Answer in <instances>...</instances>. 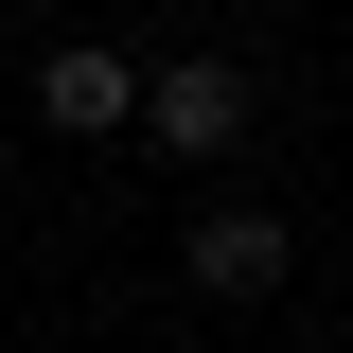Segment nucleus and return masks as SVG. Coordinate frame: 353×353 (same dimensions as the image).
I'll return each mask as SVG.
<instances>
[{
    "mask_svg": "<svg viewBox=\"0 0 353 353\" xmlns=\"http://www.w3.org/2000/svg\"><path fill=\"white\" fill-rule=\"evenodd\" d=\"M141 141H159V159H230V141H248V71H212V53L141 71Z\"/></svg>",
    "mask_w": 353,
    "mask_h": 353,
    "instance_id": "nucleus-1",
    "label": "nucleus"
},
{
    "mask_svg": "<svg viewBox=\"0 0 353 353\" xmlns=\"http://www.w3.org/2000/svg\"><path fill=\"white\" fill-rule=\"evenodd\" d=\"M176 283H194V301H265V283H283V212H194Z\"/></svg>",
    "mask_w": 353,
    "mask_h": 353,
    "instance_id": "nucleus-3",
    "label": "nucleus"
},
{
    "mask_svg": "<svg viewBox=\"0 0 353 353\" xmlns=\"http://www.w3.org/2000/svg\"><path fill=\"white\" fill-rule=\"evenodd\" d=\"M36 124H71V141H141V71L106 36H53V71H36Z\"/></svg>",
    "mask_w": 353,
    "mask_h": 353,
    "instance_id": "nucleus-2",
    "label": "nucleus"
}]
</instances>
